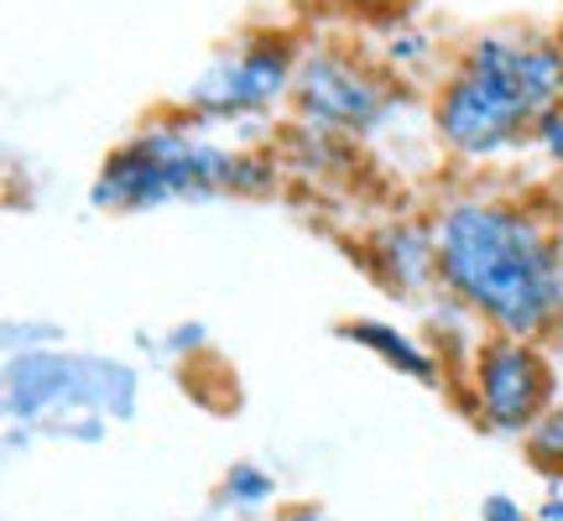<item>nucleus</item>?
<instances>
[{"label":"nucleus","instance_id":"nucleus-1","mask_svg":"<svg viewBox=\"0 0 563 521\" xmlns=\"http://www.w3.org/2000/svg\"><path fill=\"white\" fill-rule=\"evenodd\" d=\"M439 281L490 334L543 344L563 329V235L553 214L511 199L439 209Z\"/></svg>","mask_w":563,"mask_h":521},{"label":"nucleus","instance_id":"nucleus-2","mask_svg":"<svg viewBox=\"0 0 563 521\" xmlns=\"http://www.w3.org/2000/svg\"><path fill=\"white\" fill-rule=\"evenodd\" d=\"M563 110V42L538 26H490L464 42L433 89V136L464 162H490L532 141Z\"/></svg>","mask_w":563,"mask_h":521},{"label":"nucleus","instance_id":"nucleus-3","mask_svg":"<svg viewBox=\"0 0 563 521\" xmlns=\"http://www.w3.org/2000/svg\"><path fill=\"white\" fill-rule=\"evenodd\" d=\"M188 115L152 121L136 136H125L100 162V178L89 188V203L100 214H146L178 199H220V193H272L277 162L251 146H220L209 136H194Z\"/></svg>","mask_w":563,"mask_h":521},{"label":"nucleus","instance_id":"nucleus-4","mask_svg":"<svg viewBox=\"0 0 563 521\" xmlns=\"http://www.w3.org/2000/svg\"><path fill=\"white\" fill-rule=\"evenodd\" d=\"M68 412L100 422L136 418V370L79 350H26L5 361V418L68 422Z\"/></svg>","mask_w":563,"mask_h":521},{"label":"nucleus","instance_id":"nucleus-5","mask_svg":"<svg viewBox=\"0 0 563 521\" xmlns=\"http://www.w3.org/2000/svg\"><path fill=\"white\" fill-rule=\"evenodd\" d=\"M302 47L292 32H241L224 42L214 58L199 68V79L183 89V115L199 125L256 121L272 104L292 100Z\"/></svg>","mask_w":563,"mask_h":521},{"label":"nucleus","instance_id":"nucleus-6","mask_svg":"<svg viewBox=\"0 0 563 521\" xmlns=\"http://www.w3.org/2000/svg\"><path fill=\"white\" fill-rule=\"evenodd\" d=\"M402 84L397 74L376 58H361L350 47H329L313 42L302 47L298 74H292V115L323 131H340V136H371L382 131L397 104H402Z\"/></svg>","mask_w":563,"mask_h":521},{"label":"nucleus","instance_id":"nucleus-7","mask_svg":"<svg viewBox=\"0 0 563 521\" xmlns=\"http://www.w3.org/2000/svg\"><path fill=\"white\" fill-rule=\"evenodd\" d=\"M553 365L543 350L511 334H490L475 344V370H470V391H475V412L490 433L506 439H527V428L553 407Z\"/></svg>","mask_w":563,"mask_h":521},{"label":"nucleus","instance_id":"nucleus-8","mask_svg":"<svg viewBox=\"0 0 563 521\" xmlns=\"http://www.w3.org/2000/svg\"><path fill=\"white\" fill-rule=\"evenodd\" d=\"M386 292H422L439 281V224L428 220H397L371 241L365 260Z\"/></svg>","mask_w":563,"mask_h":521},{"label":"nucleus","instance_id":"nucleus-9","mask_svg":"<svg viewBox=\"0 0 563 521\" xmlns=\"http://www.w3.org/2000/svg\"><path fill=\"white\" fill-rule=\"evenodd\" d=\"M340 340L371 350L376 361H386L391 370H402L407 381H418V386L439 381V361H433V355H428L412 334H402L397 323H386V319H344L340 323Z\"/></svg>","mask_w":563,"mask_h":521},{"label":"nucleus","instance_id":"nucleus-10","mask_svg":"<svg viewBox=\"0 0 563 521\" xmlns=\"http://www.w3.org/2000/svg\"><path fill=\"white\" fill-rule=\"evenodd\" d=\"M350 136H340V131H323V125H287L282 131V152L298 162V167H308V173H344L350 167V146H344Z\"/></svg>","mask_w":563,"mask_h":521},{"label":"nucleus","instance_id":"nucleus-11","mask_svg":"<svg viewBox=\"0 0 563 521\" xmlns=\"http://www.w3.org/2000/svg\"><path fill=\"white\" fill-rule=\"evenodd\" d=\"M527 459L543 469L548 480H563V401H553L543 418L527 428Z\"/></svg>","mask_w":563,"mask_h":521},{"label":"nucleus","instance_id":"nucleus-12","mask_svg":"<svg viewBox=\"0 0 563 521\" xmlns=\"http://www.w3.org/2000/svg\"><path fill=\"white\" fill-rule=\"evenodd\" d=\"M277 496V480L266 475V469H256V464H235L230 475H224V501L235 506H266Z\"/></svg>","mask_w":563,"mask_h":521},{"label":"nucleus","instance_id":"nucleus-13","mask_svg":"<svg viewBox=\"0 0 563 521\" xmlns=\"http://www.w3.org/2000/svg\"><path fill=\"white\" fill-rule=\"evenodd\" d=\"M428 53H433V37L422 32V26H397L391 37L382 42V63L397 74V68H418V63H428Z\"/></svg>","mask_w":563,"mask_h":521},{"label":"nucleus","instance_id":"nucleus-14","mask_svg":"<svg viewBox=\"0 0 563 521\" xmlns=\"http://www.w3.org/2000/svg\"><path fill=\"white\" fill-rule=\"evenodd\" d=\"M532 146H543L553 162H563V110H548L543 121L532 125Z\"/></svg>","mask_w":563,"mask_h":521},{"label":"nucleus","instance_id":"nucleus-15","mask_svg":"<svg viewBox=\"0 0 563 521\" xmlns=\"http://www.w3.org/2000/svg\"><path fill=\"white\" fill-rule=\"evenodd\" d=\"M481 517H485V521H527V517H522V506L511 501V496H485Z\"/></svg>","mask_w":563,"mask_h":521},{"label":"nucleus","instance_id":"nucleus-16","mask_svg":"<svg viewBox=\"0 0 563 521\" xmlns=\"http://www.w3.org/2000/svg\"><path fill=\"white\" fill-rule=\"evenodd\" d=\"M167 344H173V350H183V355H188V350H199V344H203V323H178V329L167 334Z\"/></svg>","mask_w":563,"mask_h":521},{"label":"nucleus","instance_id":"nucleus-17","mask_svg":"<svg viewBox=\"0 0 563 521\" xmlns=\"http://www.w3.org/2000/svg\"><path fill=\"white\" fill-rule=\"evenodd\" d=\"M282 521H340V517H329L323 506H292V511H287Z\"/></svg>","mask_w":563,"mask_h":521},{"label":"nucleus","instance_id":"nucleus-18","mask_svg":"<svg viewBox=\"0 0 563 521\" xmlns=\"http://www.w3.org/2000/svg\"><path fill=\"white\" fill-rule=\"evenodd\" d=\"M538 517H543V521H563V496H548Z\"/></svg>","mask_w":563,"mask_h":521},{"label":"nucleus","instance_id":"nucleus-19","mask_svg":"<svg viewBox=\"0 0 563 521\" xmlns=\"http://www.w3.org/2000/svg\"><path fill=\"white\" fill-rule=\"evenodd\" d=\"M553 32H559V42H563V11H559V26H553Z\"/></svg>","mask_w":563,"mask_h":521}]
</instances>
